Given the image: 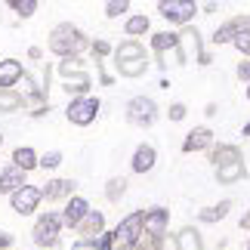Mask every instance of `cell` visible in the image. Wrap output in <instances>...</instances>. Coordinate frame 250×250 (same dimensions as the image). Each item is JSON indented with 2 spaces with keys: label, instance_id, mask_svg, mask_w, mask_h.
<instances>
[{
  "label": "cell",
  "instance_id": "1",
  "mask_svg": "<svg viewBox=\"0 0 250 250\" xmlns=\"http://www.w3.org/2000/svg\"><path fill=\"white\" fill-rule=\"evenodd\" d=\"M81 46H83V34H81L74 25H59V28L53 31V37H50V50H53V53H62V56L78 53Z\"/></svg>",
  "mask_w": 250,
  "mask_h": 250
},
{
  "label": "cell",
  "instance_id": "2",
  "mask_svg": "<svg viewBox=\"0 0 250 250\" xmlns=\"http://www.w3.org/2000/svg\"><path fill=\"white\" fill-rule=\"evenodd\" d=\"M139 229H142V213H133V216H127L124 223L118 226V232L111 235V244H114V250H127V247H133L136 244V238H139Z\"/></svg>",
  "mask_w": 250,
  "mask_h": 250
},
{
  "label": "cell",
  "instance_id": "3",
  "mask_svg": "<svg viewBox=\"0 0 250 250\" xmlns=\"http://www.w3.org/2000/svg\"><path fill=\"white\" fill-rule=\"evenodd\" d=\"M56 235H59V216H56V213H46V216L37 219V226H34V241L41 244V247L56 244Z\"/></svg>",
  "mask_w": 250,
  "mask_h": 250
},
{
  "label": "cell",
  "instance_id": "4",
  "mask_svg": "<svg viewBox=\"0 0 250 250\" xmlns=\"http://www.w3.org/2000/svg\"><path fill=\"white\" fill-rule=\"evenodd\" d=\"M41 188H34V186H22L19 191H13V210L16 213H31V210L41 204Z\"/></svg>",
  "mask_w": 250,
  "mask_h": 250
},
{
  "label": "cell",
  "instance_id": "5",
  "mask_svg": "<svg viewBox=\"0 0 250 250\" xmlns=\"http://www.w3.org/2000/svg\"><path fill=\"white\" fill-rule=\"evenodd\" d=\"M96 111H99V102H96V99H78V102L68 105V121L86 127V124L96 118Z\"/></svg>",
  "mask_w": 250,
  "mask_h": 250
},
{
  "label": "cell",
  "instance_id": "6",
  "mask_svg": "<svg viewBox=\"0 0 250 250\" xmlns=\"http://www.w3.org/2000/svg\"><path fill=\"white\" fill-rule=\"evenodd\" d=\"M155 114H158L155 111V102H151V99H142V96L127 105V118L133 124H142V127H148V124L155 121Z\"/></svg>",
  "mask_w": 250,
  "mask_h": 250
},
{
  "label": "cell",
  "instance_id": "7",
  "mask_svg": "<svg viewBox=\"0 0 250 250\" xmlns=\"http://www.w3.org/2000/svg\"><path fill=\"white\" fill-rule=\"evenodd\" d=\"M161 13H164V19H170V22H188L191 13H195V3H191V0H164V3H161Z\"/></svg>",
  "mask_w": 250,
  "mask_h": 250
},
{
  "label": "cell",
  "instance_id": "8",
  "mask_svg": "<svg viewBox=\"0 0 250 250\" xmlns=\"http://www.w3.org/2000/svg\"><path fill=\"white\" fill-rule=\"evenodd\" d=\"M19 78H22V62H16V59L0 62V90H9Z\"/></svg>",
  "mask_w": 250,
  "mask_h": 250
},
{
  "label": "cell",
  "instance_id": "9",
  "mask_svg": "<svg viewBox=\"0 0 250 250\" xmlns=\"http://www.w3.org/2000/svg\"><path fill=\"white\" fill-rule=\"evenodd\" d=\"M142 223H146V232L148 235H164V226H167V210H148V213L146 216H142Z\"/></svg>",
  "mask_w": 250,
  "mask_h": 250
},
{
  "label": "cell",
  "instance_id": "10",
  "mask_svg": "<svg viewBox=\"0 0 250 250\" xmlns=\"http://www.w3.org/2000/svg\"><path fill=\"white\" fill-rule=\"evenodd\" d=\"M86 213H90V210H86V201L83 198H71L68 207H65V223H68V226H81V219Z\"/></svg>",
  "mask_w": 250,
  "mask_h": 250
},
{
  "label": "cell",
  "instance_id": "11",
  "mask_svg": "<svg viewBox=\"0 0 250 250\" xmlns=\"http://www.w3.org/2000/svg\"><path fill=\"white\" fill-rule=\"evenodd\" d=\"M151 167H155V148H151V146H139L136 155H133V170H136V173H146Z\"/></svg>",
  "mask_w": 250,
  "mask_h": 250
},
{
  "label": "cell",
  "instance_id": "12",
  "mask_svg": "<svg viewBox=\"0 0 250 250\" xmlns=\"http://www.w3.org/2000/svg\"><path fill=\"white\" fill-rule=\"evenodd\" d=\"M210 136H213V133H210L207 127H198V130H191L188 133V139H186V151H198V148H204V146H210Z\"/></svg>",
  "mask_w": 250,
  "mask_h": 250
},
{
  "label": "cell",
  "instance_id": "13",
  "mask_svg": "<svg viewBox=\"0 0 250 250\" xmlns=\"http://www.w3.org/2000/svg\"><path fill=\"white\" fill-rule=\"evenodd\" d=\"M216 176H219V182H238V179L244 176V164H241V158L232 161V164L216 167Z\"/></svg>",
  "mask_w": 250,
  "mask_h": 250
},
{
  "label": "cell",
  "instance_id": "14",
  "mask_svg": "<svg viewBox=\"0 0 250 250\" xmlns=\"http://www.w3.org/2000/svg\"><path fill=\"white\" fill-rule=\"evenodd\" d=\"M25 182H22V170H16V167H9L0 173V191H19Z\"/></svg>",
  "mask_w": 250,
  "mask_h": 250
},
{
  "label": "cell",
  "instance_id": "15",
  "mask_svg": "<svg viewBox=\"0 0 250 250\" xmlns=\"http://www.w3.org/2000/svg\"><path fill=\"white\" fill-rule=\"evenodd\" d=\"M13 161H16V170H31L34 164H37V158H34V151L31 148H16V155H13Z\"/></svg>",
  "mask_w": 250,
  "mask_h": 250
},
{
  "label": "cell",
  "instance_id": "16",
  "mask_svg": "<svg viewBox=\"0 0 250 250\" xmlns=\"http://www.w3.org/2000/svg\"><path fill=\"white\" fill-rule=\"evenodd\" d=\"M130 59H146V53H142V46L139 43H124L118 46V62H130Z\"/></svg>",
  "mask_w": 250,
  "mask_h": 250
},
{
  "label": "cell",
  "instance_id": "17",
  "mask_svg": "<svg viewBox=\"0 0 250 250\" xmlns=\"http://www.w3.org/2000/svg\"><path fill=\"white\" fill-rule=\"evenodd\" d=\"M71 188H74L71 179H56V182H50V188H46V191H41V195H46V198H62V195H68Z\"/></svg>",
  "mask_w": 250,
  "mask_h": 250
},
{
  "label": "cell",
  "instance_id": "18",
  "mask_svg": "<svg viewBox=\"0 0 250 250\" xmlns=\"http://www.w3.org/2000/svg\"><path fill=\"white\" fill-rule=\"evenodd\" d=\"M118 71L127 74V78H139L146 71V59H130V62H118Z\"/></svg>",
  "mask_w": 250,
  "mask_h": 250
},
{
  "label": "cell",
  "instance_id": "19",
  "mask_svg": "<svg viewBox=\"0 0 250 250\" xmlns=\"http://www.w3.org/2000/svg\"><path fill=\"white\" fill-rule=\"evenodd\" d=\"M102 232V213H86V223H83V235H86V241H90L93 235H99Z\"/></svg>",
  "mask_w": 250,
  "mask_h": 250
},
{
  "label": "cell",
  "instance_id": "20",
  "mask_svg": "<svg viewBox=\"0 0 250 250\" xmlns=\"http://www.w3.org/2000/svg\"><path fill=\"white\" fill-rule=\"evenodd\" d=\"M213 161H216V167H223V164H232V161H238V151H235L232 146H223V148H216Z\"/></svg>",
  "mask_w": 250,
  "mask_h": 250
},
{
  "label": "cell",
  "instance_id": "21",
  "mask_svg": "<svg viewBox=\"0 0 250 250\" xmlns=\"http://www.w3.org/2000/svg\"><path fill=\"white\" fill-rule=\"evenodd\" d=\"M179 250H201V241L191 229H186V232L179 235Z\"/></svg>",
  "mask_w": 250,
  "mask_h": 250
},
{
  "label": "cell",
  "instance_id": "22",
  "mask_svg": "<svg viewBox=\"0 0 250 250\" xmlns=\"http://www.w3.org/2000/svg\"><path fill=\"white\" fill-rule=\"evenodd\" d=\"M148 31V19L146 16H133L127 22V34H146Z\"/></svg>",
  "mask_w": 250,
  "mask_h": 250
},
{
  "label": "cell",
  "instance_id": "23",
  "mask_svg": "<svg viewBox=\"0 0 250 250\" xmlns=\"http://www.w3.org/2000/svg\"><path fill=\"white\" fill-rule=\"evenodd\" d=\"M226 210H229V201H226V204H219V207L204 210V213H201V219H204V223H216V219H223V216H226Z\"/></svg>",
  "mask_w": 250,
  "mask_h": 250
},
{
  "label": "cell",
  "instance_id": "24",
  "mask_svg": "<svg viewBox=\"0 0 250 250\" xmlns=\"http://www.w3.org/2000/svg\"><path fill=\"white\" fill-rule=\"evenodd\" d=\"M179 43L176 34H155V50H173Z\"/></svg>",
  "mask_w": 250,
  "mask_h": 250
},
{
  "label": "cell",
  "instance_id": "25",
  "mask_svg": "<svg viewBox=\"0 0 250 250\" xmlns=\"http://www.w3.org/2000/svg\"><path fill=\"white\" fill-rule=\"evenodd\" d=\"M65 90H68V93H71V90H74V93H83V90H90V78H86V74H81V78H71Z\"/></svg>",
  "mask_w": 250,
  "mask_h": 250
},
{
  "label": "cell",
  "instance_id": "26",
  "mask_svg": "<svg viewBox=\"0 0 250 250\" xmlns=\"http://www.w3.org/2000/svg\"><path fill=\"white\" fill-rule=\"evenodd\" d=\"M13 9H16V13H22V16H31L34 9H37V3H34V0H13Z\"/></svg>",
  "mask_w": 250,
  "mask_h": 250
},
{
  "label": "cell",
  "instance_id": "27",
  "mask_svg": "<svg viewBox=\"0 0 250 250\" xmlns=\"http://www.w3.org/2000/svg\"><path fill=\"white\" fill-rule=\"evenodd\" d=\"M19 105H22L19 96H0V111H13V108H19Z\"/></svg>",
  "mask_w": 250,
  "mask_h": 250
},
{
  "label": "cell",
  "instance_id": "28",
  "mask_svg": "<svg viewBox=\"0 0 250 250\" xmlns=\"http://www.w3.org/2000/svg\"><path fill=\"white\" fill-rule=\"evenodd\" d=\"M124 186H127L124 179H111V182H108V198L118 201V195H124Z\"/></svg>",
  "mask_w": 250,
  "mask_h": 250
},
{
  "label": "cell",
  "instance_id": "29",
  "mask_svg": "<svg viewBox=\"0 0 250 250\" xmlns=\"http://www.w3.org/2000/svg\"><path fill=\"white\" fill-rule=\"evenodd\" d=\"M41 164L53 170V167H59V164H62V155H59V151H50V155H43V161H41Z\"/></svg>",
  "mask_w": 250,
  "mask_h": 250
},
{
  "label": "cell",
  "instance_id": "30",
  "mask_svg": "<svg viewBox=\"0 0 250 250\" xmlns=\"http://www.w3.org/2000/svg\"><path fill=\"white\" fill-rule=\"evenodd\" d=\"M235 46H238L241 53H250V34H238V37H235Z\"/></svg>",
  "mask_w": 250,
  "mask_h": 250
},
{
  "label": "cell",
  "instance_id": "31",
  "mask_svg": "<svg viewBox=\"0 0 250 250\" xmlns=\"http://www.w3.org/2000/svg\"><path fill=\"white\" fill-rule=\"evenodd\" d=\"M170 118L173 121H182V118H186V105H173V108H170Z\"/></svg>",
  "mask_w": 250,
  "mask_h": 250
},
{
  "label": "cell",
  "instance_id": "32",
  "mask_svg": "<svg viewBox=\"0 0 250 250\" xmlns=\"http://www.w3.org/2000/svg\"><path fill=\"white\" fill-rule=\"evenodd\" d=\"M124 9H127V3H124V0H121V3H108V16H121Z\"/></svg>",
  "mask_w": 250,
  "mask_h": 250
},
{
  "label": "cell",
  "instance_id": "33",
  "mask_svg": "<svg viewBox=\"0 0 250 250\" xmlns=\"http://www.w3.org/2000/svg\"><path fill=\"white\" fill-rule=\"evenodd\" d=\"M71 250H99V247H96L93 241H81V244H74Z\"/></svg>",
  "mask_w": 250,
  "mask_h": 250
},
{
  "label": "cell",
  "instance_id": "34",
  "mask_svg": "<svg viewBox=\"0 0 250 250\" xmlns=\"http://www.w3.org/2000/svg\"><path fill=\"white\" fill-rule=\"evenodd\" d=\"M93 50L102 56V53H108V43H105V41H99V43H93Z\"/></svg>",
  "mask_w": 250,
  "mask_h": 250
},
{
  "label": "cell",
  "instance_id": "35",
  "mask_svg": "<svg viewBox=\"0 0 250 250\" xmlns=\"http://www.w3.org/2000/svg\"><path fill=\"white\" fill-rule=\"evenodd\" d=\"M238 74H241V78H250V65H241V68H238Z\"/></svg>",
  "mask_w": 250,
  "mask_h": 250
},
{
  "label": "cell",
  "instance_id": "36",
  "mask_svg": "<svg viewBox=\"0 0 250 250\" xmlns=\"http://www.w3.org/2000/svg\"><path fill=\"white\" fill-rule=\"evenodd\" d=\"M9 244V235H0V247H6Z\"/></svg>",
  "mask_w": 250,
  "mask_h": 250
},
{
  "label": "cell",
  "instance_id": "37",
  "mask_svg": "<svg viewBox=\"0 0 250 250\" xmlns=\"http://www.w3.org/2000/svg\"><path fill=\"white\" fill-rule=\"evenodd\" d=\"M244 136H250V124H247V127H244Z\"/></svg>",
  "mask_w": 250,
  "mask_h": 250
},
{
  "label": "cell",
  "instance_id": "38",
  "mask_svg": "<svg viewBox=\"0 0 250 250\" xmlns=\"http://www.w3.org/2000/svg\"><path fill=\"white\" fill-rule=\"evenodd\" d=\"M0 146H3V136H0Z\"/></svg>",
  "mask_w": 250,
  "mask_h": 250
},
{
  "label": "cell",
  "instance_id": "39",
  "mask_svg": "<svg viewBox=\"0 0 250 250\" xmlns=\"http://www.w3.org/2000/svg\"><path fill=\"white\" fill-rule=\"evenodd\" d=\"M247 99H250V90H247Z\"/></svg>",
  "mask_w": 250,
  "mask_h": 250
}]
</instances>
